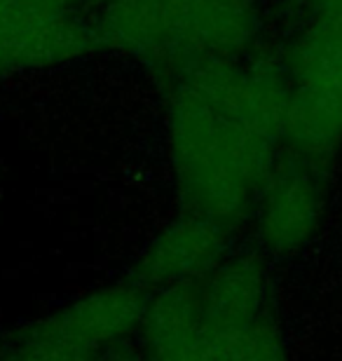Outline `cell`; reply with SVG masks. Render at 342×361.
Listing matches in <instances>:
<instances>
[{
	"instance_id": "obj_1",
	"label": "cell",
	"mask_w": 342,
	"mask_h": 361,
	"mask_svg": "<svg viewBox=\"0 0 342 361\" xmlns=\"http://www.w3.org/2000/svg\"><path fill=\"white\" fill-rule=\"evenodd\" d=\"M166 143L183 212L232 233L276 164L291 82L270 61L193 63L166 80Z\"/></svg>"
},
{
	"instance_id": "obj_2",
	"label": "cell",
	"mask_w": 342,
	"mask_h": 361,
	"mask_svg": "<svg viewBox=\"0 0 342 361\" xmlns=\"http://www.w3.org/2000/svg\"><path fill=\"white\" fill-rule=\"evenodd\" d=\"M99 45L162 71L209 59H239L260 31L256 0H106L94 21Z\"/></svg>"
},
{
	"instance_id": "obj_3",
	"label": "cell",
	"mask_w": 342,
	"mask_h": 361,
	"mask_svg": "<svg viewBox=\"0 0 342 361\" xmlns=\"http://www.w3.org/2000/svg\"><path fill=\"white\" fill-rule=\"evenodd\" d=\"M83 0H0V78L71 61L99 45Z\"/></svg>"
},
{
	"instance_id": "obj_4",
	"label": "cell",
	"mask_w": 342,
	"mask_h": 361,
	"mask_svg": "<svg viewBox=\"0 0 342 361\" xmlns=\"http://www.w3.org/2000/svg\"><path fill=\"white\" fill-rule=\"evenodd\" d=\"M326 209L324 174L286 155L276 160L258 195L256 235L267 254L288 258L310 247Z\"/></svg>"
},
{
	"instance_id": "obj_5",
	"label": "cell",
	"mask_w": 342,
	"mask_h": 361,
	"mask_svg": "<svg viewBox=\"0 0 342 361\" xmlns=\"http://www.w3.org/2000/svg\"><path fill=\"white\" fill-rule=\"evenodd\" d=\"M148 295L138 284L118 281L68 302L45 317L38 326L56 341L85 352H111L115 345L141 331Z\"/></svg>"
},
{
	"instance_id": "obj_6",
	"label": "cell",
	"mask_w": 342,
	"mask_h": 361,
	"mask_svg": "<svg viewBox=\"0 0 342 361\" xmlns=\"http://www.w3.org/2000/svg\"><path fill=\"white\" fill-rule=\"evenodd\" d=\"M270 274L256 251L225 256L214 270L202 274V329L207 341H235L242 331L267 312Z\"/></svg>"
},
{
	"instance_id": "obj_7",
	"label": "cell",
	"mask_w": 342,
	"mask_h": 361,
	"mask_svg": "<svg viewBox=\"0 0 342 361\" xmlns=\"http://www.w3.org/2000/svg\"><path fill=\"white\" fill-rule=\"evenodd\" d=\"M228 235L216 223L183 214L141 251L132 268V281L155 293L202 277L228 256Z\"/></svg>"
},
{
	"instance_id": "obj_8",
	"label": "cell",
	"mask_w": 342,
	"mask_h": 361,
	"mask_svg": "<svg viewBox=\"0 0 342 361\" xmlns=\"http://www.w3.org/2000/svg\"><path fill=\"white\" fill-rule=\"evenodd\" d=\"M312 7L314 17L291 42L286 66L293 85L322 97L342 118V0Z\"/></svg>"
},
{
	"instance_id": "obj_9",
	"label": "cell",
	"mask_w": 342,
	"mask_h": 361,
	"mask_svg": "<svg viewBox=\"0 0 342 361\" xmlns=\"http://www.w3.org/2000/svg\"><path fill=\"white\" fill-rule=\"evenodd\" d=\"M281 141L286 155L326 174L342 148V118L322 97L291 85Z\"/></svg>"
},
{
	"instance_id": "obj_10",
	"label": "cell",
	"mask_w": 342,
	"mask_h": 361,
	"mask_svg": "<svg viewBox=\"0 0 342 361\" xmlns=\"http://www.w3.org/2000/svg\"><path fill=\"white\" fill-rule=\"evenodd\" d=\"M232 361H288L286 341L270 312L260 314L237 336Z\"/></svg>"
},
{
	"instance_id": "obj_11",
	"label": "cell",
	"mask_w": 342,
	"mask_h": 361,
	"mask_svg": "<svg viewBox=\"0 0 342 361\" xmlns=\"http://www.w3.org/2000/svg\"><path fill=\"white\" fill-rule=\"evenodd\" d=\"M310 3H319V0H310Z\"/></svg>"
}]
</instances>
